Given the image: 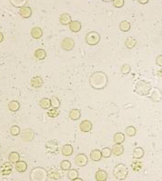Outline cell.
Listing matches in <instances>:
<instances>
[{"mask_svg": "<svg viewBox=\"0 0 162 181\" xmlns=\"http://www.w3.org/2000/svg\"><path fill=\"white\" fill-rule=\"evenodd\" d=\"M48 177L54 180H58L61 178V173L57 169H51L47 172Z\"/></svg>", "mask_w": 162, "mask_h": 181, "instance_id": "10", "label": "cell"}, {"mask_svg": "<svg viewBox=\"0 0 162 181\" xmlns=\"http://www.w3.org/2000/svg\"><path fill=\"white\" fill-rule=\"evenodd\" d=\"M108 176L107 173L106 171L100 169L96 171L95 177L97 181H105L107 180Z\"/></svg>", "mask_w": 162, "mask_h": 181, "instance_id": "8", "label": "cell"}, {"mask_svg": "<svg viewBox=\"0 0 162 181\" xmlns=\"http://www.w3.org/2000/svg\"><path fill=\"white\" fill-rule=\"evenodd\" d=\"M23 139L27 140L28 136V138H29V141H31L33 138L34 136V134L33 132L32 131H26L25 132L22 133Z\"/></svg>", "mask_w": 162, "mask_h": 181, "instance_id": "22", "label": "cell"}, {"mask_svg": "<svg viewBox=\"0 0 162 181\" xmlns=\"http://www.w3.org/2000/svg\"><path fill=\"white\" fill-rule=\"evenodd\" d=\"M92 125L88 121H84L80 125V129L83 132H88L92 129Z\"/></svg>", "mask_w": 162, "mask_h": 181, "instance_id": "12", "label": "cell"}, {"mask_svg": "<svg viewBox=\"0 0 162 181\" xmlns=\"http://www.w3.org/2000/svg\"><path fill=\"white\" fill-rule=\"evenodd\" d=\"M67 176L69 179L74 181L75 179L78 177V171L74 169H70L68 172Z\"/></svg>", "mask_w": 162, "mask_h": 181, "instance_id": "16", "label": "cell"}, {"mask_svg": "<svg viewBox=\"0 0 162 181\" xmlns=\"http://www.w3.org/2000/svg\"><path fill=\"white\" fill-rule=\"evenodd\" d=\"M101 35L98 32H91L88 33L86 37V41L88 44L90 45H96L101 40Z\"/></svg>", "mask_w": 162, "mask_h": 181, "instance_id": "3", "label": "cell"}, {"mask_svg": "<svg viewBox=\"0 0 162 181\" xmlns=\"http://www.w3.org/2000/svg\"><path fill=\"white\" fill-rule=\"evenodd\" d=\"M113 139L115 143L122 144L125 140V136L122 132H117L114 135Z\"/></svg>", "mask_w": 162, "mask_h": 181, "instance_id": "11", "label": "cell"}, {"mask_svg": "<svg viewBox=\"0 0 162 181\" xmlns=\"http://www.w3.org/2000/svg\"><path fill=\"white\" fill-rule=\"evenodd\" d=\"M13 166L11 163L6 162L3 163L1 166V173L2 176L8 175L12 171Z\"/></svg>", "mask_w": 162, "mask_h": 181, "instance_id": "6", "label": "cell"}, {"mask_svg": "<svg viewBox=\"0 0 162 181\" xmlns=\"http://www.w3.org/2000/svg\"><path fill=\"white\" fill-rule=\"evenodd\" d=\"M60 168L62 170L67 171L70 170L71 168V164L68 160H64L60 164Z\"/></svg>", "mask_w": 162, "mask_h": 181, "instance_id": "19", "label": "cell"}, {"mask_svg": "<svg viewBox=\"0 0 162 181\" xmlns=\"http://www.w3.org/2000/svg\"><path fill=\"white\" fill-rule=\"evenodd\" d=\"M20 130L19 128L16 126L12 127L10 129V133L13 136H17L19 134Z\"/></svg>", "mask_w": 162, "mask_h": 181, "instance_id": "23", "label": "cell"}, {"mask_svg": "<svg viewBox=\"0 0 162 181\" xmlns=\"http://www.w3.org/2000/svg\"><path fill=\"white\" fill-rule=\"evenodd\" d=\"M71 30L74 32H78L81 28V24L80 22L75 21L73 22L71 26Z\"/></svg>", "mask_w": 162, "mask_h": 181, "instance_id": "18", "label": "cell"}, {"mask_svg": "<svg viewBox=\"0 0 162 181\" xmlns=\"http://www.w3.org/2000/svg\"><path fill=\"white\" fill-rule=\"evenodd\" d=\"M74 152L73 148L71 145L67 144L63 146L62 149V153L63 155L68 156L72 155Z\"/></svg>", "mask_w": 162, "mask_h": 181, "instance_id": "9", "label": "cell"}, {"mask_svg": "<svg viewBox=\"0 0 162 181\" xmlns=\"http://www.w3.org/2000/svg\"><path fill=\"white\" fill-rule=\"evenodd\" d=\"M58 145L55 142L51 141L48 142L46 145V148L48 149V152L50 151V153H54L58 150Z\"/></svg>", "mask_w": 162, "mask_h": 181, "instance_id": "14", "label": "cell"}, {"mask_svg": "<svg viewBox=\"0 0 162 181\" xmlns=\"http://www.w3.org/2000/svg\"><path fill=\"white\" fill-rule=\"evenodd\" d=\"M111 150L113 154L118 156L123 155L124 149L122 144L115 143L112 146Z\"/></svg>", "mask_w": 162, "mask_h": 181, "instance_id": "7", "label": "cell"}, {"mask_svg": "<svg viewBox=\"0 0 162 181\" xmlns=\"http://www.w3.org/2000/svg\"><path fill=\"white\" fill-rule=\"evenodd\" d=\"M47 172L44 168L37 167L33 169L31 172L30 178L33 181H45L48 178Z\"/></svg>", "mask_w": 162, "mask_h": 181, "instance_id": "1", "label": "cell"}, {"mask_svg": "<svg viewBox=\"0 0 162 181\" xmlns=\"http://www.w3.org/2000/svg\"><path fill=\"white\" fill-rule=\"evenodd\" d=\"M125 133L128 136L133 137L135 135L136 133V130L134 127L130 126L126 129Z\"/></svg>", "mask_w": 162, "mask_h": 181, "instance_id": "20", "label": "cell"}, {"mask_svg": "<svg viewBox=\"0 0 162 181\" xmlns=\"http://www.w3.org/2000/svg\"><path fill=\"white\" fill-rule=\"evenodd\" d=\"M144 152L143 148L141 147H137L134 150L133 156L134 158L140 159L143 157Z\"/></svg>", "mask_w": 162, "mask_h": 181, "instance_id": "15", "label": "cell"}, {"mask_svg": "<svg viewBox=\"0 0 162 181\" xmlns=\"http://www.w3.org/2000/svg\"><path fill=\"white\" fill-rule=\"evenodd\" d=\"M74 181H83V179L80 178L78 177L75 179Z\"/></svg>", "mask_w": 162, "mask_h": 181, "instance_id": "25", "label": "cell"}, {"mask_svg": "<svg viewBox=\"0 0 162 181\" xmlns=\"http://www.w3.org/2000/svg\"><path fill=\"white\" fill-rule=\"evenodd\" d=\"M90 157L91 160L94 162H99L102 157L101 151L97 149H94L91 152Z\"/></svg>", "mask_w": 162, "mask_h": 181, "instance_id": "5", "label": "cell"}, {"mask_svg": "<svg viewBox=\"0 0 162 181\" xmlns=\"http://www.w3.org/2000/svg\"><path fill=\"white\" fill-rule=\"evenodd\" d=\"M20 157L19 154L16 152H12L9 155V161L13 164L16 163L20 160Z\"/></svg>", "mask_w": 162, "mask_h": 181, "instance_id": "17", "label": "cell"}, {"mask_svg": "<svg viewBox=\"0 0 162 181\" xmlns=\"http://www.w3.org/2000/svg\"><path fill=\"white\" fill-rule=\"evenodd\" d=\"M113 4L116 8H121L123 5L124 2L123 1H114Z\"/></svg>", "mask_w": 162, "mask_h": 181, "instance_id": "24", "label": "cell"}, {"mask_svg": "<svg viewBox=\"0 0 162 181\" xmlns=\"http://www.w3.org/2000/svg\"><path fill=\"white\" fill-rule=\"evenodd\" d=\"M128 168L124 164L120 163L116 165L113 171V174L115 178L119 180H123L127 177Z\"/></svg>", "mask_w": 162, "mask_h": 181, "instance_id": "2", "label": "cell"}, {"mask_svg": "<svg viewBox=\"0 0 162 181\" xmlns=\"http://www.w3.org/2000/svg\"><path fill=\"white\" fill-rule=\"evenodd\" d=\"M102 157L108 158L111 157L112 153L111 150L108 147L104 148L101 151Z\"/></svg>", "mask_w": 162, "mask_h": 181, "instance_id": "21", "label": "cell"}, {"mask_svg": "<svg viewBox=\"0 0 162 181\" xmlns=\"http://www.w3.org/2000/svg\"><path fill=\"white\" fill-rule=\"evenodd\" d=\"M74 162L75 164L79 167H83L88 163V159L87 156L83 153L77 154L74 157Z\"/></svg>", "mask_w": 162, "mask_h": 181, "instance_id": "4", "label": "cell"}, {"mask_svg": "<svg viewBox=\"0 0 162 181\" xmlns=\"http://www.w3.org/2000/svg\"><path fill=\"white\" fill-rule=\"evenodd\" d=\"M15 168L19 172H25L27 168V163L24 161H18L16 163Z\"/></svg>", "mask_w": 162, "mask_h": 181, "instance_id": "13", "label": "cell"}]
</instances>
